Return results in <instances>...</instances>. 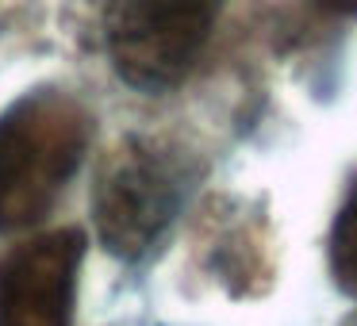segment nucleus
I'll use <instances>...</instances> for the list:
<instances>
[{
	"label": "nucleus",
	"instance_id": "nucleus-6",
	"mask_svg": "<svg viewBox=\"0 0 357 326\" xmlns=\"http://www.w3.org/2000/svg\"><path fill=\"white\" fill-rule=\"evenodd\" d=\"M323 4H331V8H338V12H354L357 8V0H323Z\"/></svg>",
	"mask_w": 357,
	"mask_h": 326
},
{
	"label": "nucleus",
	"instance_id": "nucleus-2",
	"mask_svg": "<svg viewBox=\"0 0 357 326\" xmlns=\"http://www.w3.org/2000/svg\"><path fill=\"white\" fill-rule=\"evenodd\" d=\"M185 200L177 154L150 139H123L100 162L93 185L96 234L116 257H142Z\"/></svg>",
	"mask_w": 357,
	"mask_h": 326
},
{
	"label": "nucleus",
	"instance_id": "nucleus-3",
	"mask_svg": "<svg viewBox=\"0 0 357 326\" xmlns=\"http://www.w3.org/2000/svg\"><path fill=\"white\" fill-rule=\"evenodd\" d=\"M223 0H108L104 35L116 73L135 88H169L208 47Z\"/></svg>",
	"mask_w": 357,
	"mask_h": 326
},
{
	"label": "nucleus",
	"instance_id": "nucleus-1",
	"mask_svg": "<svg viewBox=\"0 0 357 326\" xmlns=\"http://www.w3.org/2000/svg\"><path fill=\"white\" fill-rule=\"evenodd\" d=\"M89 116L62 93H35L0 116V231L39 223L81 165Z\"/></svg>",
	"mask_w": 357,
	"mask_h": 326
},
{
	"label": "nucleus",
	"instance_id": "nucleus-5",
	"mask_svg": "<svg viewBox=\"0 0 357 326\" xmlns=\"http://www.w3.org/2000/svg\"><path fill=\"white\" fill-rule=\"evenodd\" d=\"M331 272L342 292L357 295V192L349 196L331 231Z\"/></svg>",
	"mask_w": 357,
	"mask_h": 326
},
{
	"label": "nucleus",
	"instance_id": "nucleus-4",
	"mask_svg": "<svg viewBox=\"0 0 357 326\" xmlns=\"http://www.w3.org/2000/svg\"><path fill=\"white\" fill-rule=\"evenodd\" d=\"M85 238L54 231L0 261V326H70Z\"/></svg>",
	"mask_w": 357,
	"mask_h": 326
}]
</instances>
